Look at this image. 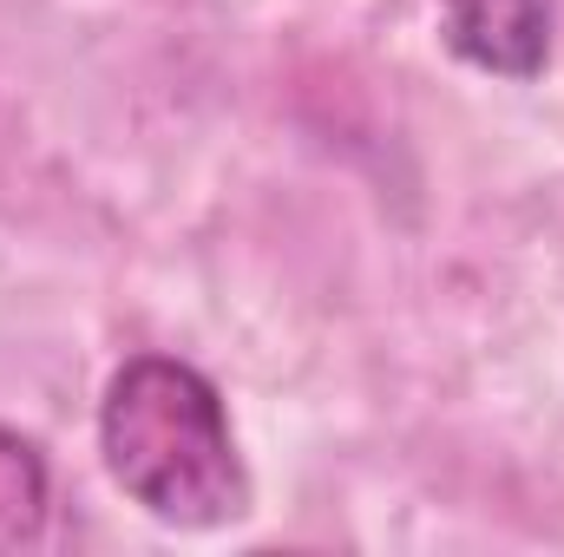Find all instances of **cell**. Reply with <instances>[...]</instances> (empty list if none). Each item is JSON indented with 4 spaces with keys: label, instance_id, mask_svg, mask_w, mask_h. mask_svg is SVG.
Listing matches in <instances>:
<instances>
[{
    "label": "cell",
    "instance_id": "cell-3",
    "mask_svg": "<svg viewBox=\"0 0 564 557\" xmlns=\"http://www.w3.org/2000/svg\"><path fill=\"white\" fill-rule=\"evenodd\" d=\"M46 525V459L33 439L0 426V551L33 545Z\"/></svg>",
    "mask_w": 564,
    "mask_h": 557
},
{
    "label": "cell",
    "instance_id": "cell-2",
    "mask_svg": "<svg viewBox=\"0 0 564 557\" xmlns=\"http://www.w3.org/2000/svg\"><path fill=\"white\" fill-rule=\"evenodd\" d=\"M446 46L499 79H539L552 59V13L545 0H440Z\"/></svg>",
    "mask_w": 564,
    "mask_h": 557
},
{
    "label": "cell",
    "instance_id": "cell-1",
    "mask_svg": "<svg viewBox=\"0 0 564 557\" xmlns=\"http://www.w3.org/2000/svg\"><path fill=\"white\" fill-rule=\"evenodd\" d=\"M99 446L126 499L158 525L210 532L250 512V479L217 387L164 354L126 361L99 407Z\"/></svg>",
    "mask_w": 564,
    "mask_h": 557
}]
</instances>
